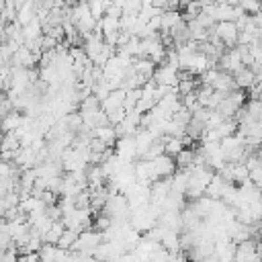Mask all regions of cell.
Returning <instances> with one entry per match:
<instances>
[{"mask_svg": "<svg viewBox=\"0 0 262 262\" xmlns=\"http://www.w3.org/2000/svg\"><path fill=\"white\" fill-rule=\"evenodd\" d=\"M213 35L221 41V45H223L225 49H229V47H235V45H237V35H239V31H237L235 23L223 20V23H215Z\"/></svg>", "mask_w": 262, "mask_h": 262, "instance_id": "cell-1", "label": "cell"}, {"mask_svg": "<svg viewBox=\"0 0 262 262\" xmlns=\"http://www.w3.org/2000/svg\"><path fill=\"white\" fill-rule=\"evenodd\" d=\"M151 80L156 84H164V86H176L178 84V70L174 66H168V63H160L151 76Z\"/></svg>", "mask_w": 262, "mask_h": 262, "instance_id": "cell-2", "label": "cell"}, {"mask_svg": "<svg viewBox=\"0 0 262 262\" xmlns=\"http://www.w3.org/2000/svg\"><path fill=\"white\" fill-rule=\"evenodd\" d=\"M256 254H258V242L254 237H248V239L235 244L233 262H250Z\"/></svg>", "mask_w": 262, "mask_h": 262, "instance_id": "cell-3", "label": "cell"}, {"mask_svg": "<svg viewBox=\"0 0 262 262\" xmlns=\"http://www.w3.org/2000/svg\"><path fill=\"white\" fill-rule=\"evenodd\" d=\"M151 166H154V172H156L158 178H168V176H172L176 172V162L168 154H160L158 158H154Z\"/></svg>", "mask_w": 262, "mask_h": 262, "instance_id": "cell-4", "label": "cell"}, {"mask_svg": "<svg viewBox=\"0 0 262 262\" xmlns=\"http://www.w3.org/2000/svg\"><path fill=\"white\" fill-rule=\"evenodd\" d=\"M233 80H235V86L242 88V90H248V88H252L258 82L254 72H252V68H248V66H244L237 72H233Z\"/></svg>", "mask_w": 262, "mask_h": 262, "instance_id": "cell-5", "label": "cell"}, {"mask_svg": "<svg viewBox=\"0 0 262 262\" xmlns=\"http://www.w3.org/2000/svg\"><path fill=\"white\" fill-rule=\"evenodd\" d=\"M92 135L96 137V139H100L104 145H115V141H117V131H115V125H102V127H96V129H92Z\"/></svg>", "mask_w": 262, "mask_h": 262, "instance_id": "cell-6", "label": "cell"}, {"mask_svg": "<svg viewBox=\"0 0 262 262\" xmlns=\"http://www.w3.org/2000/svg\"><path fill=\"white\" fill-rule=\"evenodd\" d=\"M194 156H196V149L194 147H182L176 156H174V162H176V168H192L194 166Z\"/></svg>", "mask_w": 262, "mask_h": 262, "instance_id": "cell-7", "label": "cell"}, {"mask_svg": "<svg viewBox=\"0 0 262 262\" xmlns=\"http://www.w3.org/2000/svg\"><path fill=\"white\" fill-rule=\"evenodd\" d=\"M164 139V154H168V156H176L182 147H184V143H182V137H162Z\"/></svg>", "mask_w": 262, "mask_h": 262, "instance_id": "cell-8", "label": "cell"}, {"mask_svg": "<svg viewBox=\"0 0 262 262\" xmlns=\"http://www.w3.org/2000/svg\"><path fill=\"white\" fill-rule=\"evenodd\" d=\"M78 239V231L76 229H63L61 231V235H59V239H57V248H63V250H70L72 246H74V242Z\"/></svg>", "mask_w": 262, "mask_h": 262, "instance_id": "cell-9", "label": "cell"}, {"mask_svg": "<svg viewBox=\"0 0 262 262\" xmlns=\"http://www.w3.org/2000/svg\"><path fill=\"white\" fill-rule=\"evenodd\" d=\"M37 254H39V260L41 262H53L55 260V254H57V246L55 244H43Z\"/></svg>", "mask_w": 262, "mask_h": 262, "instance_id": "cell-10", "label": "cell"}, {"mask_svg": "<svg viewBox=\"0 0 262 262\" xmlns=\"http://www.w3.org/2000/svg\"><path fill=\"white\" fill-rule=\"evenodd\" d=\"M111 225H113V219L106 213H98L96 215V219H94V229L96 231H106Z\"/></svg>", "mask_w": 262, "mask_h": 262, "instance_id": "cell-11", "label": "cell"}, {"mask_svg": "<svg viewBox=\"0 0 262 262\" xmlns=\"http://www.w3.org/2000/svg\"><path fill=\"white\" fill-rule=\"evenodd\" d=\"M250 180H252V184H254V186H258V188L262 190V166H258V168L250 170Z\"/></svg>", "mask_w": 262, "mask_h": 262, "instance_id": "cell-12", "label": "cell"}, {"mask_svg": "<svg viewBox=\"0 0 262 262\" xmlns=\"http://www.w3.org/2000/svg\"><path fill=\"white\" fill-rule=\"evenodd\" d=\"M78 2H82V0H66V6H76Z\"/></svg>", "mask_w": 262, "mask_h": 262, "instance_id": "cell-13", "label": "cell"}, {"mask_svg": "<svg viewBox=\"0 0 262 262\" xmlns=\"http://www.w3.org/2000/svg\"><path fill=\"white\" fill-rule=\"evenodd\" d=\"M2 137H4V131L0 129V143H2Z\"/></svg>", "mask_w": 262, "mask_h": 262, "instance_id": "cell-14", "label": "cell"}]
</instances>
